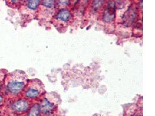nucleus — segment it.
<instances>
[{"instance_id": "obj_3", "label": "nucleus", "mask_w": 155, "mask_h": 116, "mask_svg": "<svg viewBox=\"0 0 155 116\" xmlns=\"http://www.w3.org/2000/svg\"><path fill=\"white\" fill-rule=\"evenodd\" d=\"M42 92V88L38 84L30 86L25 92V95L28 98H36Z\"/></svg>"}, {"instance_id": "obj_7", "label": "nucleus", "mask_w": 155, "mask_h": 116, "mask_svg": "<svg viewBox=\"0 0 155 116\" xmlns=\"http://www.w3.org/2000/svg\"><path fill=\"white\" fill-rule=\"evenodd\" d=\"M54 109V106L52 104L49 103L47 99L43 100L42 103L40 106V109L42 110L44 114H49Z\"/></svg>"}, {"instance_id": "obj_2", "label": "nucleus", "mask_w": 155, "mask_h": 116, "mask_svg": "<svg viewBox=\"0 0 155 116\" xmlns=\"http://www.w3.org/2000/svg\"><path fill=\"white\" fill-rule=\"evenodd\" d=\"M116 12V5L114 1H110L108 4V6L104 12L103 20L105 22L112 21L115 17Z\"/></svg>"}, {"instance_id": "obj_11", "label": "nucleus", "mask_w": 155, "mask_h": 116, "mask_svg": "<svg viewBox=\"0 0 155 116\" xmlns=\"http://www.w3.org/2000/svg\"><path fill=\"white\" fill-rule=\"evenodd\" d=\"M103 2L104 1H94V5H93V8L94 9V10L96 11L97 9H98L99 7H100L101 6Z\"/></svg>"}, {"instance_id": "obj_8", "label": "nucleus", "mask_w": 155, "mask_h": 116, "mask_svg": "<svg viewBox=\"0 0 155 116\" xmlns=\"http://www.w3.org/2000/svg\"><path fill=\"white\" fill-rule=\"evenodd\" d=\"M40 110V105L38 104H35L30 110L28 116H38Z\"/></svg>"}, {"instance_id": "obj_9", "label": "nucleus", "mask_w": 155, "mask_h": 116, "mask_svg": "<svg viewBox=\"0 0 155 116\" xmlns=\"http://www.w3.org/2000/svg\"><path fill=\"white\" fill-rule=\"evenodd\" d=\"M40 4V1L38 0H30L27 2V6L29 9H35Z\"/></svg>"}, {"instance_id": "obj_1", "label": "nucleus", "mask_w": 155, "mask_h": 116, "mask_svg": "<svg viewBox=\"0 0 155 116\" xmlns=\"http://www.w3.org/2000/svg\"><path fill=\"white\" fill-rule=\"evenodd\" d=\"M26 81V77L23 74H21L19 77H14L8 82V91L13 94H19L24 89Z\"/></svg>"}, {"instance_id": "obj_5", "label": "nucleus", "mask_w": 155, "mask_h": 116, "mask_svg": "<svg viewBox=\"0 0 155 116\" xmlns=\"http://www.w3.org/2000/svg\"><path fill=\"white\" fill-rule=\"evenodd\" d=\"M71 18V12L67 9H61L56 16V18L58 20L62 22H68Z\"/></svg>"}, {"instance_id": "obj_10", "label": "nucleus", "mask_w": 155, "mask_h": 116, "mask_svg": "<svg viewBox=\"0 0 155 116\" xmlns=\"http://www.w3.org/2000/svg\"><path fill=\"white\" fill-rule=\"evenodd\" d=\"M42 4L43 6L45 7L51 8L53 7L54 5V1H51V0H47V1H42Z\"/></svg>"}, {"instance_id": "obj_4", "label": "nucleus", "mask_w": 155, "mask_h": 116, "mask_svg": "<svg viewBox=\"0 0 155 116\" xmlns=\"http://www.w3.org/2000/svg\"><path fill=\"white\" fill-rule=\"evenodd\" d=\"M29 103L25 100H19L15 102L12 105V108L15 111L18 112H23L27 111L29 108Z\"/></svg>"}, {"instance_id": "obj_6", "label": "nucleus", "mask_w": 155, "mask_h": 116, "mask_svg": "<svg viewBox=\"0 0 155 116\" xmlns=\"http://www.w3.org/2000/svg\"><path fill=\"white\" fill-rule=\"evenodd\" d=\"M135 18L136 11L133 9H129L124 16V22L127 25H130L134 22Z\"/></svg>"}, {"instance_id": "obj_12", "label": "nucleus", "mask_w": 155, "mask_h": 116, "mask_svg": "<svg viewBox=\"0 0 155 116\" xmlns=\"http://www.w3.org/2000/svg\"><path fill=\"white\" fill-rule=\"evenodd\" d=\"M2 101V96L0 95V103H1V102Z\"/></svg>"}]
</instances>
